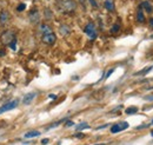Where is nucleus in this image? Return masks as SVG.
<instances>
[{"label":"nucleus","mask_w":153,"mask_h":145,"mask_svg":"<svg viewBox=\"0 0 153 145\" xmlns=\"http://www.w3.org/2000/svg\"><path fill=\"white\" fill-rule=\"evenodd\" d=\"M57 6L61 12L70 13V12H73L75 10L76 3L74 0H57Z\"/></svg>","instance_id":"nucleus-1"},{"label":"nucleus","mask_w":153,"mask_h":145,"mask_svg":"<svg viewBox=\"0 0 153 145\" xmlns=\"http://www.w3.org/2000/svg\"><path fill=\"white\" fill-rule=\"evenodd\" d=\"M0 40H1V43L4 45H8L12 43V42H14L16 40V34L13 31H5L3 32L1 37H0Z\"/></svg>","instance_id":"nucleus-2"},{"label":"nucleus","mask_w":153,"mask_h":145,"mask_svg":"<svg viewBox=\"0 0 153 145\" xmlns=\"http://www.w3.org/2000/svg\"><path fill=\"white\" fill-rule=\"evenodd\" d=\"M18 104H19V100L18 99H14V100H12V101H8L6 104H4L1 108H0V114H3L4 112H7L9 110H13L18 106Z\"/></svg>","instance_id":"nucleus-3"},{"label":"nucleus","mask_w":153,"mask_h":145,"mask_svg":"<svg viewBox=\"0 0 153 145\" xmlns=\"http://www.w3.org/2000/svg\"><path fill=\"white\" fill-rule=\"evenodd\" d=\"M84 32L90 37L91 39H95L97 38V30H95V26L93 22H88L86 26H85V30Z\"/></svg>","instance_id":"nucleus-4"},{"label":"nucleus","mask_w":153,"mask_h":145,"mask_svg":"<svg viewBox=\"0 0 153 145\" xmlns=\"http://www.w3.org/2000/svg\"><path fill=\"white\" fill-rule=\"evenodd\" d=\"M127 127H129V123L127 122H121V123H117L111 126V132L112 133H118L120 132V131L123 130H126Z\"/></svg>","instance_id":"nucleus-5"},{"label":"nucleus","mask_w":153,"mask_h":145,"mask_svg":"<svg viewBox=\"0 0 153 145\" xmlns=\"http://www.w3.org/2000/svg\"><path fill=\"white\" fill-rule=\"evenodd\" d=\"M38 32H39L40 34H43V35L53 33L52 27H51L49 25H47V24H41V25H39V27H38Z\"/></svg>","instance_id":"nucleus-6"},{"label":"nucleus","mask_w":153,"mask_h":145,"mask_svg":"<svg viewBox=\"0 0 153 145\" xmlns=\"http://www.w3.org/2000/svg\"><path fill=\"white\" fill-rule=\"evenodd\" d=\"M56 42H57V37H56L54 33L43 35V43L46 44V45H53Z\"/></svg>","instance_id":"nucleus-7"},{"label":"nucleus","mask_w":153,"mask_h":145,"mask_svg":"<svg viewBox=\"0 0 153 145\" xmlns=\"http://www.w3.org/2000/svg\"><path fill=\"white\" fill-rule=\"evenodd\" d=\"M28 18H30V21H31L32 24H38V22H39V20H40V14H39V12H38V10L31 11Z\"/></svg>","instance_id":"nucleus-8"},{"label":"nucleus","mask_w":153,"mask_h":145,"mask_svg":"<svg viewBox=\"0 0 153 145\" xmlns=\"http://www.w3.org/2000/svg\"><path fill=\"white\" fill-rule=\"evenodd\" d=\"M35 96H37L35 92H30V93H27L26 96H25V97L22 98V103H24L25 105L31 104V103L33 101V99L35 98Z\"/></svg>","instance_id":"nucleus-9"},{"label":"nucleus","mask_w":153,"mask_h":145,"mask_svg":"<svg viewBox=\"0 0 153 145\" xmlns=\"http://www.w3.org/2000/svg\"><path fill=\"white\" fill-rule=\"evenodd\" d=\"M9 20V14H8V12L7 11H1V13H0V24L1 25H5L7 24Z\"/></svg>","instance_id":"nucleus-10"},{"label":"nucleus","mask_w":153,"mask_h":145,"mask_svg":"<svg viewBox=\"0 0 153 145\" xmlns=\"http://www.w3.org/2000/svg\"><path fill=\"white\" fill-rule=\"evenodd\" d=\"M140 8L144 10L147 13H152L153 12V6H152V4L150 1H143L141 4H140Z\"/></svg>","instance_id":"nucleus-11"},{"label":"nucleus","mask_w":153,"mask_h":145,"mask_svg":"<svg viewBox=\"0 0 153 145\" xmlns=\"http://www.w3.org/2000/svg\"><path fill=\"white\" fill-rule=\"evenodd\" d=\"M104 6L107 11L113 12L116 10V5H114V0H104Z\"/></svg>","instance_id":"nucleus-12"},{"label":"nucleus","mask_w":153,"mask_h":145,"mask_svg":"<svg viewBox=\"0 0 153 145\" xmlns=\"http://www.w3.org/2000/svg\"><path fill=\"white\" fill-rule=\"evenodd\" d=\"M59 32L61 33V35H68L71 33V29L67 25H61L60 29H59Z\"/></svg>","instance_id":"nucleus-13"},{"label":"nucleus","mask_w":153,"mask_h":145,"mask_svg":"<svg viewBox=\"0 0 153 145\" xmlns=\"http://www.w3.org/2000/svg\"><path fill=\"white\" fill-rule=\"evenodd\" d=\"M137 20L139 21V22H145V16H144V12H143V10L141 8H139L138 10V12H137Z\"/></svg>","instance_id":"nucleus-14"},{"label":"nucleus","mask_w":153,"mask_h":145,"mask_svg":"<svg viewBox=\"0 0 153 145\" xmlns=\"http://www.w3.org/2000/svg\"><path fill=\"white\" fill-rule=\"evenodd\" d=\"M38 136H40V132L39 131H35V130H33V131H30V132H27V133H25V138H35V137H38Z\"/></svg>","instance_id":"nucleus-15"},{"label":"nucleus","mask_w":153,"mask_h":145,"mask_svg":"<svg viewBox=\"0 0 153 145\" xmlns=\"http://www.w3.org/2000/svg\"><path fill=\"white\" fill-rule=\"evenodd\" d=\"M152 67L153 66H148V67H145L143 71H139V72H135L134 73V76H144V74H146L147 72H150L151 70H152Z\"/></svg>","instance_id":"nucleus-16"},{"label":"nucleus","mask_w":153,"mask_h":145,"mask_svg":"<svg viewBox=\"0 0 153 145\" xmlns=\"http://www.w3.org/2000/svg\"><path fill=\"white\" fill-rule=\"evenodd\" d=\"M137 112H138V108H135V106H131V108L126 109V113L127 114H134Z\"/></svg>","instance_id":"nucleus-17"},{"label":"nucleus","mask_w":153,"mask_h":145,"mask_svg":"<svg viewBox=\"0 0 153 145\" xmlns=\"http://www.w3.org/2000/svg\"><path fill=\"white\" fill-rule=\"evenodd\" d=\"M45 18L46 19H52V17H53V14H52V11H51L49 8H45Z\"/></svg>","instance_id":"nucleus-18"},{"label":"nucleus","mask_w":153,"mask_h":145,"mask_svg":"<svg viewBox=\"0 0 153 145\" xmlns=\"http://www.w3.org/2000/svg\"><path fill=\"white\" fill-rule=\"evenodd\" d=\"M119 30H120V25L119 24H114L111 27V33H117V32H119Z\"/></svg>","instance_id":"nucleus-19"},{"label":"nucleus","mask_w":153,"mask_h":145,"mask_svg":"<svg viewBox=\"0 0 153 145\" xmlns=\"http://www.w3.org/2000/svg\"><path fill=\"white\" fill-rule=\"evenodd\" d=\"M84 129H90V126H88V124H86V123H81V124H79L78 126H76V130H78V131H80V130H84Z\"/></svg>","instance_id":"nucleus-20"},{"label":"nucleus","mask_w":153,"mask_h":145,"mask_svg":"<svg viewBox=\"0 0 153 145\" xmlns=\"http://www.w3.org/2000/svg\"><path fill=\"white\" fill-rule=\"evenodd\" d=\"M25 8H26V4L21 3V4H19V6L17 7V11H18V12H21V11H24Z\"/></svg>","instance_id":"nucleus-21"},{"label":"nucleus","mask_w":153,"mask_h":145,"mask_svg":"<svg viewBox=\"0 0 153 145\" xmlns=\"http://www.w3.org/2000/svg\"><path fill=\"white\" fill-rule=\"evenodd\" d=\"M113 72H114V69H111V70H108V71H107V72L105 73L104 78H106V79H107V78H108V77H110V76H111V74H112Z\"/></svg>","instance_id":"nucleus-22"},{"label":"nucleus","mask_w":153,"mask_h":145,"mask_svg":"<svg viewBox=\"0 0 153 145\" xmlns=\"http://www.w3.org/2000/svg\"><path fill=\"white\" fill-rule=\"evenodd\" d=\"M9 47H11V48H13V50H16V48H17V40L12 42V43L9 44Z\"/></svg>","instance_id":"nucleus-23"},{"label":"nucleus","mask_w":153,"mask_h":145,"mask_svg":"<svg viewBox=\"0 0 153 145\" xmlns=\"http://www.w3.org/2000/svg\"><path fill=\"white\" fill-rule=\"evenodd\" d=\"M88 1L91 3V5H92L94 8H97V7H98V4H97V1H95V0H88Z\"/></svg>","instance_id":"nucleus-24"},{"label":"nucleus","mask_w":153,"mask_h":145,"mask_svg":"<svg viewBox=\"0 0 153 145\" xmlns=\"http://www.w3.org/2000/svg\"><path fill=\"white\" fill-rule=\"evenodd\" d=\"M75 137H76V138H84V137H85V135L79 132V133H76V135H75Z\"/></svg>","instance_id":"nucleus-25"},{"label":"nucleus","mask_w":153,"mask_h":145,"mask_svg":"<svg viewBox=\"0 0 153 145\" xmlns=\"http://www.w3.org/2000/svg\"><path fill=\"white\" fill-rule=\"evenodd\" d=\"M72 125H74V123H73V122H71V120H70V122H67V123L65 124V126H67V127H70V126H72Z\"/></svg>","instance_id":"nucleus-26"},{"label":"nucleus","mask_w":153,"mask_h":145,"mask_svg":"<svg viewBox=\"0 0 153 145\" xmlns=\"http://www.w3.org/2000/svg\"><path fill=\"white\" fill-rule=\"evenodd\" d=\"M48 98H49V99H52V100H54V99H57V96H56V95H49Z\"/></svg>","instance_id":"nucleus-27"},{"label":"nucleus","mask_w":153,"mask_h":145,"mask_svg":"<svg viewBox=\"0 0 153 145\" xmlns=\"http://www.w3.org/2000/svg\"><path fill=\"white\" fill-rule=\"evenodd\" d=\"M148 22H150V26H151V27L153 29V18H151V19L148 20Z\"/></svg>","instance_id":"nucleus-28"},{"label":"nucleus","mask_w":153,"mask_h":145,"mask_svg":"<svg viewBox=\"0 0 153 145\" xmlns=\"http://www.w3.org/2000/svg\"><path fill=\"white\" fill-rule=\"evenodd\" d=\"M48 142H49V140L46 138V139H43V140H41V144H44V145H45V144H47Z\"/></svg>","instance_id":"nucleus-29"},{"label":"nucleus","mask_w":153,"mask_h":145,"mask_svg":"<svg viewBox=\"0 0 153 145\" xmlns=\"http://www.w3.org/2000/svg\"><path fill=\"white\" fill-rule=\"evenodd\" d=\"M0 56H5V51L3 52V50H0Z\"/></svg>","instance_id":"nucleus-30"},{"label":"nucleus","mask_w":153,"mask_h":145,"mask_svg":"<svg viewBox=\"0 0 153 145\" xmlns=\"http://www.w3.org/2000/svg\"><path fill=\"white\" fill-rule=\"evenodd\" d=\"M145 99H146V100H153V97H146Z\"/></svg>","instance_id":"nucleus-31"},{"label":"nucleus","mask_w":153,"mask_h":145,"mask_svg":"<svg viewBox=\"0 0 153 145\" xmlns=\"http://www.w3.org/2000/svg\"><path fill=\"white\" fill-rule=\"evenodd\" d=\"M80 3H81V4H84V3H85V0H80Z\"/></svg>","instance_id":"nucleus-32"},{"label":"nucleus","mask_w":153,"mask_h":145,"mask_svg":"<svg viewBox=\"0 0 153 145\" xmlns=\"http://www.w3.org/2000/svg\"><path fill=\"white\" fill-rule=\"evenodd\" d=\"M151 136H152V137H153V130H152V131H151Z\"/></svg>","instance_id":"nucleus-33"},{"label":"nucleus","mask_w":153,"mask_h":145,"mask_svg":"<svg viewBox=\"0 0 153 145\" xmlns=\"http://www.w3.org/2000/svg\"><path fill=\"white\" fill-rule=\"evenodd\" d=\"M95 145H105V144H95Z\"/></svg>","instance_id":"nucleus-34"},{"label":"nucleus","mask_w":153,"mask_h":145,"mask_svg":"<svg viewBox=\"0 0 153 145\" xmlns=\"http://www.w3.org/2000/svg\"><path fill=\"white\" fill-rule=\"evenodd\" d=\"M152 124H153V120H152Z\"/></svg>","instance_id":"nucleus-35"}]
</instances>
